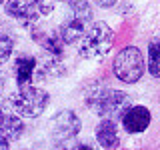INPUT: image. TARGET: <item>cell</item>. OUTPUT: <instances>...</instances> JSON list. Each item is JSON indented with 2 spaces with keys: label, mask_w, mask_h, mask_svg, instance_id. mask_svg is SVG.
Here are the masks:
<instances>
[{
  "label": "cell",
  "mask_w": 160,
  "mask_h": 150,
  "mask_svg": "<svg viewBox=\"0 0 160 150\" xmlns=\"http://www.w3.org/2000/svg\"><path fill=\"white\" fill-rule=\"evenodd\" d=\"M6 102L22 118H38L48 108L50 94L44 88H38L34 84H24V86L16 88V92L10 94Z\"/></svg>",
  "instance_id": "6da1fadb"
},
{
  "label": "cell",
  "mask_w": 160,
  "mask_h": 150,
  "mask_svg": "<svg viewBox=\"0 0 160 150\" xmlns=\"http://www.w3.org/2000/svg\"><path fill=\"white\" fill-rule=\"evenodd\" d=\"M92 6L86 0H72L70 2V8L58 28V34L64 40V44H76L86 34V30L92 24Z\"/></svg>",
  "instance_id": "7a4b0ae2"
},
{
  "label": "cell",
  "mask_w": 160,
  "mask_h": 150,
  "mask_svg": "<svg viewBox=\"0 0 160 150\" xmlns=\"http://www.w3.org/2000/svg\"><path fill=\"white\" fill-rule=\"evenodd\" d=\"M86 104L102 118H122L124 110L130 106V96L122 90L98 86L86 96Z\"/></svg>",
  "instance_id": "3957f363"
},
{
  "label": "cell",
  "mask_w": 160,
  "mask_h": 150,
  "mask_svg": "<svg viewBox=\"0 0 160 150\" xmlns=\"http://www.w3.org/2000/svg\"><path fill=\"white\" fill-rule=\"evenodd\" d=\"M114 32L106 22H92L82 38L76 42L78 54L86 60H102L110 52Z\"/></svg>",
  "instance_id": "277c9868"
},
{
  "label": "cell",
  "mask_w": 160,
  "mask_h": 150,
  "mask_svg": "<svg viewBox=\"0 0 160 150\" xmlns=\"http://www.w3.org/2000/svg\"><path fill=\"white\" fill-rule=\"evenodd\" d=\"M112 70H114V76L120 82L136 84L144 76V70H146V62H144V56L140 52V48L138 46L122 48L112 62Z\"/></svg>",
  "instance_id": "5b68a950"
},
{
  "label": "cell",
  "mask_w": 160,
  "mask_h": 150,
  "mask_svg": "<svg viewBox=\"0 0 160 150\" xmlns=\"http://www.w3.org/2000/svg\"><path fill=\"white\" fill-rule=\"evenodd\" d=\"M56 6V0H6L4 14L20 22L34 24L40 18L48 16Z\"/></svg>",
  "instance_id": "8992f818"
},
{
  "label": "cell",
  "mask_w": 160,
  "mask_h": 150,
  "mask_svg": "<svg viewBox=\"0 0 160 150\" xmlns=\"http://www.w3.org/2000/svg\"><path fill=\"white\" fill-rule=\"evenodd\" d=\"M82 128V122H80L78 114L74 110H60L56 112L48 122V134L52 138V142L62 144L72 140Z\"/></svg>",
  "instance_id": "52a82bcc"
},
{
  "label": "cell",
  "mask_w": 160,
  "mask_h": 150,
  "mask_svg": "<svg viewBox=\"0 0 160 150\" xmlns=\"http://www.w3.org/2000/svg\"><path fill=\"white\" fill-rule=\"evenodd\" d=\"M24 130H26L24 118L14 112V110L8 106V102L4 100V102L0 104V134L6 136L10 142H16V140L22 138Z\"/></svg>",
  "instance_id": "ba28073f"
},
{
  "label": "cell",
  "mask_w": 160,
  "mask_h": 150,
  "mask_svg": "<svg viewBox=\"0 0 160 150\" xmlns=\"http://www.w3.org/2000/svg\"><path fill=\"white\" fill-rule=\"evenodd\" d=\"M122 128L126 130L128 134H140L144 132L150 126V120H152V114L146 106H128L122 114Z\"/></svg>",
  "instance_id": "9c48e42d"
},
{
  "label": "cell",
  "mask_w": 160,
  "mask_h": 150,
  "mask_svg": "<svg viewBox=\"0 0 160 150\" xmlns=\"http://www.w3.org/2000/svg\"><path fill=\"white\" fill-rule=\"evenodd\" d=\"M36 68L38 60L34 56H18L12 64V72L16 78V86H24V84H32V80H36Z\"/></svg>",
  "instance_id": "30bf717a"
},
{
  "label": "cell",
  "mask_w": 160,
  "mask_h": 150,
  "mask_svg": "<svg viewBox=\"0 0 160 150\" xmlns=\"http://www.w3.org/2000/svg\"><path fill=\"white\" fill-rule=\"evenodd\" d=\"M96 142L100 148H118L120 134L112 118H102L96 126Z\"/></svg>",
  "instance_id": "8fae6325"
},
{
  "label": "cell",
  "mask_w": 160,
  "mask_h": 150,
  "mask_svg": "<svg viewBox=\"0 0 160 150\" xmlns=\"http://www.w3.org/2000/svg\"><path fill=\"white\" fill-rule=\"evenodd\" d=\"M34 38L38 44L52 56H62V46L64 40L60 38L58 30H34Z\"/></svg>",
  "instance_id": "7c38bea8"
},
{
  "label": "cell",
  "mask_w": 160,
  "mask_h": 150,
  "mask_svg": "<svg viewBox=\"0 0 160 150\" xmlns=\"http://www.w3.org/2000/svg\"><path fill=\"white\" fill-rule=\"evenodd\" d=\"M148 72L154 78H160V38L150 40L148 44Z\"/></svg>",
  "instance_id": "4fadbf2b"
},
{
  "label": "cell",
  "mask_w": 160,
  "mask_h": 150,
  "mask_svg": "<svg viewBox=\"0 0 160 150\" xmlns=\"http://www.w3.org/2000/svg\"><path fill=\"white\" fill-rule=\"evenodd\" d=\"M14 52V38L6 32H0V68L10 60Z\"/></svg>",
  "instance_id": "5bb4252c"
},
{
  "label": "cell",
  "mask_w": 160,
  "mask_h": 150,
  "mask_svg": "<svg viewBox=\"0 0 160 150\" xmlns=\"http://www.w3.org/2000/svg\"><path fill=\"white\" fill-rule=\"evenodd\" d=\"M118 0H94V4L96 6H100V8H110V6H114Z\"/></svg>",
  "instance_id": "9a60e30c"
},
{
  "label": "cell",
  "mask_w": 160,
  "mask_h": 150,
  "mask_svg": "<svg viewBox=\"0 0 160 150\" xmlns=\"http://www.w3.org/2000/svg\"><path fill=\"white\" fill-rule=\"evenodd\" d=\"M10 144H12V142H10L6 136H2V134H0V150H8Z\"/></svg>",
  "instance_id": "2e32d148"
},
{
  "label": "cell",
  "mask_w": 160,
  "mask_h": 150,
  "mask_svg": "<svg viewBox=\"0 0 160 150\" xmlns=\"http://www.w3.org/2000/svg\"><path fill=\"white\" fill-rule=\"evenodd\" d=\"M4 86H6V78H4V74L0 72V94L4 92Z\"/></svg>",
  "instance_id": "e0dca14e"
},
{
  "label": "cell",
  "mask_w": 160,
  "mask_h": 150,
  "mask_svg": "<svg viewBox=\"0 0 160 150\" xmlns=\"http://www.w3.org/2000/svg\"><path fill=\"white\" fill-rule=\"evenodd\" d=\"M4 2H6V0H0V8H2V6H4Z\"/></svg>",
  "instance_id": "ac0fdd59"
},
{
  "label": "cell",
  "mask_w": 160,
  "mask_h": 150,
  "mask_svg": "<svg viewBox=\"0 0 160 150\" xmlns=\"http://www.w3.org/2000/svg\"><path fill=\"white\" fill-rule=\"evenodd\" d=\"M58 2H72V0H58Z\"/></svg>",
  "instance_id": "d6986e66"
}]
</instances>
